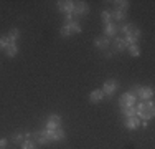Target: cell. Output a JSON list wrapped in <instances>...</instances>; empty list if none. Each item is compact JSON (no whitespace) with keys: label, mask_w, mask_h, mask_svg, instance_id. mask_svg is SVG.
<instances>
[{"label":"cell","mask_w":155,"mask_h":149,"mask_svg":"<svg viewBox=\"0 0 155 149\" xmlns=\"http://www.w3.org/2000/svg\"><path fill=\"white\" fill-rule=\"evenodd\" d=\"M120 32L124 33V40H125V43H127V47L129 45H137V40H139V36H140V30L135 27V25H132V23H125L122 28H120Z\"/></svg>","instance_id":"obj_1"},{"label":"cell","mask_w":155,"mask_h":149,"mask_svg":"<svg viewBox=\"0 0 155 149\" xmlns=\"http://www.w3.org/2000/svg\"><path fill=\"white\" fill-rule=\"evenodd\" d=\"M132 95H134L135 98H140L142 101H147V99H150L153 96V89L147 88V86H135L132 89Z\"/></svg>","instance_id":"obj_2"},{"label":"cell","mask_w":155,"mask_h":149,"mask_svg":"<svg viewBox=\"0 0 155 149\" xmlns=\"http://www.w3.org/2000/svg\"><path fill=\"white\" fill-rule=\"evenodd\" d=\"M35 143L36 144H43V146L53 143V141H51V133L48 131V129H43V131L35 133Z\"/></svg>","instance_id":"obj_3"},{"label":"cell","mask_w":155,"mask_h":149,"mask_svg":"<svg viewBox=\"0 0 155 149\" xmlns=\"http://www.w3.org/2000/svg\"><path fill=\"white\" fill-rule=\"evenodd\" d=\"M89 12V7H87L86 2H78L74 3V7H73V13L71 15H76V17H83V15H87Z\"/></svg>","instance_id":"obj_4"},{"label":"cell","mask_w":155,"mask_h":149,"mask_svg":"<svg viewBox=\"0 0 155 149\" xmlns=\"http://www.w3.org/2000/svg\"><path fill=\"white\" fill-rule=\"evenodd\" d=\"M73 7H74V2H71V0H60L58 2V10L64 15L73 13Z\"/></svg>","instance_id":"obj_5"},{"label":"cell","mask_w":155,"mask_h":149,"mask_svg":"<svg viewBox=\"0 0 155 149\" xmlns=\"http://www.w3.org/2000/svg\"><path fill=\"white\" fill-rule=\"evenodd\" d=\"M61 126V116H58V114H51L50 118H48L46 121V129L48 131H53V129L60 128Z\"/></svg>","instance_id":"obj_6"},{"label":"cell","mask_w":155,"mask_h":149,"mask_svg":"<svg viewBox=\"0 0 155 149\" xmlns=\"http://www.w3.org/2000/svg\"><path fill=\"white\" fill-rule=\"evenodd\" d=\"M135 101H137V98H135L132 93H125V95H122V98H120V106L122 108L135 106Z\"/></svg>","instance_id":"obj_7"},{"label":"cell","mask_w":155,"mask_h":149,"mask_svg":"<svg viewBox=\"0 0 155 149\" xmlns=\"http://www.w3.org/2000/svg\"><path fill=\"white\" fill-rule=\"evenodd\" d=\"M117 88H119V83H117L116 80H109L104 83V95H114V93L117 91Z\"/></svg>","instance_id":"obj_8"},{"label":"cell","mask_w":155,"mask_h":149,"mask_svg":"<svg viewBox=\"0 0 155 149\" xmlns=\"http://www.w3.org/2000/svg\"><path fill=\"white\" fill-rule=\"evenodd\" d=\"M117 30H120L119 28V25L117 23H114V22H110V23H107V25H104V36H114L117 33Z\"/></svg>","instance_id":"obj_9"},{"label":"cell","mask_w":155,"mask_h":149,"mask_svg":"<svg viewBox=\"0 0 155 149\" xmlns=\"http://www.w3.org/2000/svg\"><path fill=\"white\" fill-rule=\"evenodd\" d=\"M125 48H127L125 40L122 38V36H116V40H114V43H112V50L114 51H124Z\"/></svg>","instance_id":"obj_10"},{"label":"cell","mask_w":155,"mask_h":149,"mask_svg":"<svg viewBox=\"0 0 155 149\" xmlns=\"http://www.w3.org/2000/svg\"><path fill=\"white\" fill-rule=\"evenodd\" d=\"M140 124H142V121H140L137 116L125 118V128H127V129H137Z\"/></svg>","instance_id":"obj_11"},{"label":"cell","mask_w":155,"mask_h":149,"mask_svg":"<svg viewBox=\"0 0 155 149\" xmlns=\"http://www.w3.org/2000/svg\"><path fill=\"white\" fill-rule=\"evenodd\" d=\"M51 133V141H63L64 139V136H66V133H64V129L61 128H56V129H53V131H50Z\"/></svg>","instance_id":"obj_12"},{"label":"cell","mask_w":155,"mask_h":149,"mask_svg":"<svg viewBox=\"0 0 155 149\" xmlns=\"http://www.w3.org/2000/svg\"><path fill=\"white\" fill-rule=\"evenodd\" d=\"M96 47H97L99 50H104L106 51V48L109 47V38H107V36H104V35L97 36V38H96Z\"/></svg>","instance_id":"obj_13"},{"label":"cell","mask_w":155,"mask_h":149,"mask_svg":"<svg viewBox=\"0 0 155 149\" xmlns=\"http://www.w3.org/2000/svg\"><path fill=\"white\" fill-rule=\"evenodd\" d=\"M104 91H102V89H96V91H93L89 95V99L93 103H99V101H102V99H104Z\"/></svg>","instance_id":"obj_14"},{"label":"cell","mask_w":155,"mask_h":149,"mask_svg":"<svg viewBox=\"0 0 155 149\" xmlns=\"http://www.w3.org/2000/svg\"><path fill=\"white\" fill-rule=\"evenodd\" d=\"M5 53H7V57H15V55L18 53V48H17V45H15V43H10V45H7V47H5Z\"/></svg>","instance_id":"obj_15"},{"label":"cell","mask_w":155,"mask_h":149,"mask_svg":"<svg viewBox=\"0 0 155 149\" xmlns=\"http://www.w3.org/2000/svg\"><path fill=\"white\" fill-rule=\"evenodd\" d=\"M110 17H112L114 23H117V22H122L125 20V13L120 12V10H114V13H110Z\"/></svg>","instance_id":"obj_16"},{"label":"cell","mask_w":155,"mask_h":149,"mask_svg":"<svg viewBox=\"0 0 155 149\" xmlns=\"http://www.w3.org/2000/svg\"><path fill=\"white\" fill-rule=\"evenodd\" d=\"M64 25L69 28V32H71V33H79V32H81L79 23H78V22H74V20H73V22H69V23H64Z\"/></svg>","instance_id":"obj_17"},{"label":"cell","mask_w":155,"mask_h":149,"mask_svg":"<svg viewBox=\"0 0 155 149\" xmlns=\"http://www.w3.org/2000/svg\"><path fill=\"white\" fill-rule=\"evenodd\" d=\"M114 5H116V10H120V12L125 13V10L129 9V2L127 0H120V2H114Z\"/></svg>","instance_id":"obj_18"},{"label":"cell","mask_w":155,"mask_h":149,"mask_svg":"<svg viewBox=\"0 0 155 149\" xmlns=\"http://www.w3.org/2000/svg\"><path fill=\"white\" fill-rule=\"evenodd\" d=\"M18 36H20V32H18L17 28H13V30H10V33L7 35V38H8V42H10V43H15Z\"/></svg>","instance_id":"obj_19"},{"label":"cell","mask_w":155,"mask_h":149,"mask_svg":"<svg viewBox=\"0 0 155 149\" xmlns=\"http://www.w3.org/2000/svg\"><path fill=\"white\" fill-rule=\"evenodd\" d=\"M122 114L125 118H132V116H137V111H135V106H130V108H124L122 109Z\"/></svg>","instance_id":"obj_20"},{"label":"cell","mask_w":155,"mask_h":149,"mask_svg":"<svg viewBox=\"0 0 155 149\" xmlns=\"http://www.w3.org/2000/svg\"><path fill=\"white\" fill-rule=\"evenodd\" d=\"M21 149H36V143L31 139H25L21 143Z\"/></svg>","instance_id":"obj_21"},{"label":"cell","mask_w":155,"mask_h":149,"mask_svg":"<svg viewBox=\"0 0 155 149\" xmlns=\"http://www.w3.org/2000/svg\"><path fill=\"white\" fill-rule=\"evenodd\" d=\"M127 50H129V53H130L132 57H139V55H140V48H139V45H129Z\"/></svg>","instance_id":"obj_22"},{"label":"cell","mask_w":155,"mask_h":149,"mask_svg":"<svg viewBox=\"0 0 155 149\" xmlns=\"http://www.w3.org/2000/svg\"><path fill=\"white\" fill-rule=\"evenodd\" d=\"M101 17H102V22H104V25H107L112 22V17H110V12L109 10H102L101 12Z\"/></svg>","instance_id":"obj_23"},{"label":"cell","mask_w":155,"mask_h":149,"mask_svg":"<svg viewBox=\"0 0 155 149\" xmlns=\"http://www.w3.org/2000/svg\"><path fill=\"white\" fill-rule=\"evenodd\" d=\"M12 141H13V143H17V144H21V143L25 141V134H23V133H17V134H13Z\"/></svg>","instance_id":"obj_24"},{"label":"cell","mask_w":155,"mask_h":149,"mask_svg":"<svg viewBox=\"0 0 155 149\" xmlns=\"http://www.w3.org/2000/svg\"><path fill=\"white\" fill-rule=\"evenodd\" d=\"M7 45H10L8 38H7V36H0V48H3V50H5Z\"/></svg>","instance_id":"obj_25"},{"label":"cell","mask_w":155,"mask_h":149,"mask_svg":"<svg viewBox=\"0 0 155 149\" xmlns=\"http://www.w3.org/2000/svg\"><path fill=\"white\" fill-rule=\"evenodd\" d=\"M60 35H61V36H69V35H71V32H69V28H68V27H66V25H64V27L61 28Z\"/></svg>","instance_id":"obj_26"},{"label":"cell","mask_w":155,"mask_h":149,"mask_svg":"<svg viewBox=\"0 0 155 149\" xmlns=\"http://www.w3.org/2000/svg\"><path fill=\"white\" fill-rule=\"evenodd\" d=\"M7 146V139H0V147H5Z\"/></svg>","instance_id":"obj_27"},{"label":"cell","mask_w":155,"mask_h":149,"mask_svg":"<svg viewBox=\"0 0 155 149\" xmlns=\"http://www.w3.org/2000/svg\"><path fill=\"white\" fill-rule=\"evenodd\" d=\"M0 149H3V147H0Z\"/></svg>","instance_id":"obj_28"}]
</instances>
